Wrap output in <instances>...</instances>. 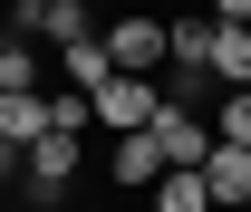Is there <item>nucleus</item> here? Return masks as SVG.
<instances>
[{
  "label": "nucleus",
  "instance_id": "obj_12",
  "mask_svg": "<svg viewBox=\"0 0 251 212\" xmlns=\"http://www.w3.org/2000/svg\"><path fill=\"white\" fill-rule=\"evenodd\" d=\"M97 125V96L87 87H49V135H87Z\"/></svg>",
  "mask_w": 251,
  "mask_h": 212
},
{
  "label": "nucleus",
  "instance_id": "obj_7",
  "mask_svg": "<svg viewBox=\"0 0 251 212\" xmlns=\"http://www.w3.org/2000/svg\"><path fill=\"white\" fill-rule=\"evenodd\" d=\"M155 145H164V164H203V154H213V125L193 116V106H174V96H164V116H155Z\"/></svg>",
  "mask_w": 251,
  "mask_h": 212
},
{
  "label": "nucleus",
  "instance_id": "obj_10",
  "mask_svg": "<svg viewBox=\"0 0 251 212\" xmlns=\"http://www.w3.org/2000/svg\"><path fill=\"white\" fill-rule=\"evenodd\" d=\"M155 212H213V193H203V164H164Z\"/></svg>",
  "mask_w": 251,
  "mask_h": 212
},
{
  "label": "nucleus",
  "instance_id": "obj_2",
  "mask_svg": "<svg viewBox=\"0 0 251 212\" xmlns=\"http://www.w3.org/2000/svg\"><path fill=\"white\" fill-rule=\"evenodd\" d=\"M97 39H106V58L135 68V77H155V68H164V20H145V10H106Z\"/></svg>",
  "mask_w": 251,
  "mask_h": 212
},
{
  "label": "nucleus",
  "instance_id": "obj_9",
  "mask_svg": "<svg viewBox=\"0 0 251 212\" xmlns=\"http://www.w3.org/2000/svg\"><path fill=\"white\" fill-rule=\"evenodd\" d=\"M106 68H116V58H106V39H68V48H58V77H49V87H97V77H106Z\"/></svg>",
  "mask_w": 251,
  "mask_h": 212
},
{
  "label": "nucleus",
  "instance_id": "obj_8",
  "mask_svg": "<svg viewBox=\"0 0 251 212\" xmlns=\"http://www.w3.org/2000/svg\"><path fill=\"white\" fill-rule=\"evenodd\" d=\"M203 77L251 87V29H242V20H213V58H203Z\"/></svg>",
  "mask_w": 251,
  "mask_h": 212
},
{
  "label": "nucleus",
  "instance_id": "obj_11",
  "mask_svg": "<svg viewBox=\"0 0 251 212\" xmlns=\"http://www.w3.org/2000/svg\"><path fill=\"white\" fill-rule=\"evenodd\" d=\"M97 29V10L87 0H49V20H39V48H68V39H87Z\"/></svg>",
  "mask_w": 251,
  "mask_h": 212
},
{
  "label": "nucleus",
  "instance_id": "obj_3",
  "mask_svg": "<svg viewBox=\"0 0 251 212\" xmlns=\"http://www.w3.org/2000/svg\"><path fill=\"white\" fill-rule=\"evenodd\" d=\"M77 164H87V145H77V135H39V145L20 154V183H29L39 203H58L68 183H77Z\"/></svg>",
  "mask_w": 251,
  "mask_h": 212
},
{
  "label": "nucleus",
  "instance_id": "obj_6",
  "mask_svg": "<svg viewBox=\"0 0 251 212\" xmlns=\"http://www.w3.org/2000/svg\"><path fill=\"white\" fill-rule=\"evenodd\" d=\"M39 135H49V87H0V145L29 154Z\"/></svg>",
  "mask_w": 251,
  "mask_h": 212
},
{
  "label": "nucleus",
  "instance_id": "obj_13",
  "mask_svg": "<svg viewBox=\"0 0 251 212\" xmlns=\"http://www.w3.org/2000/svg\"><path fill=\"white\" fill-rule=\"evenodd\" d=\"M222 145H251V87H222V116H213Z\"/></svg>",
  "mask_w": 251,
  "mask_h": 212
},
{
  "label": "nucleus",
  "instance_id": "obj_14",
  "mask_svg": "<svg viewBox=\"0 0 251 212\" xmlns=\"http://www.w3.org/2000/svg\"><path fill=\"white\" fill-rule=\"evenodd\" d=\"M203 10H213V20H242V29H251V0H203Z\"/></svg>",
  "mask_w": 251,
  "mask_h": 212
},
{
  "label": "nucleus",
  "instance_id": "obj_16",
  "mask_svg": "<svg viewBox=\"0 0 251 212\" xmlns=\"http://www.w3.org/2000/svg\"><path fill=\"white\" fill-rule=\"evenodd\" d=\"M0 193H10V174H0Z\"/></svg>",
  "mask_w": 251,
  "mask_h": 212
},
{
  "label": "nucleus",
  "instance_id": "obj_1",
  "mask_svg": "<svg viewBox=\"0 0 251 212\" xmlns=\"http://www.w3.org/2000/svg\"><path fill=\"white\" fill-rule=\"evenodd\" d=\"M87 96H97V125H106V135H126V125H155V116H164V87H155V77H135V68H106Z\"/></svg>",
  "mask_w": 251,
  "mask_h": 212
},
{
  "label": "nucleus",
  "instance_id": "obj_5",
  "mask_svg": "<svg viewBox=\"0 0 251 212\" xmlns=\"http://www.w3.org/2000/svg\"><path fill=\"white\" fill-rule=\"evenodd\" d=\"M203 193H213V212H251V145H222L203 154Z\"/></svg>",
  "mask_w": 251,
  "mask_h": 212
},
{
  "label": "nucleus",
  "instance_id": "obj_15",
  "mask_svg": "<svg viewBox=\"0 0 251 212\" xmlns=\"http://www.w3.org/2000/svg\"><path fill=\"white\" fill-rule=\"evenodd\" d=\"M87 10H97V20H106V10H126V0H87Z\"/></svg>",
  "mask_w": 251,
  "mask_h": 212
},
{
  "label": "nucleus",
  "instance_id": "obj_4",
  "mask_svg": "<svg viewBox=\"0 0 251 212\" xmlns=\"http://www.w3.org/2000/svg\"><path fill=\"white\" fill-rule=\"evenodd\" d=\"M106 174H116V193H155V183H164V145H155V125H126L116 154H106Z\"/></svg>",
  "mask_w": 251,
  "mask_h": 212
}]
</instances>
